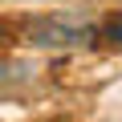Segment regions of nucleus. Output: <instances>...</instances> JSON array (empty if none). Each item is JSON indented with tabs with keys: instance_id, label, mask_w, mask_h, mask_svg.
<instances>
[{
	"instance_id": "nucleus-1",
	"label": "nucleus",
	"mask_w": 122,
	"mask_h": 122,
	"mask_svg": "<svg viewBox=\"0 0 122 122\" xmlns=\"http://www.w3.org/2000/svg\"><path fill=\"white\" fill-rule=\"evenodd\" d=\"M29 41L37 49H73V45H90L94 41V20L90 16H73V12H57V16H41L29 25Z\"/></svg>"
},
{
	"instance_id": "nucleus-2",
	"label": "nucleus",
	"mask_w": 122,
	"mask_h": 122,
	"mask_svg": "<svg viewBox=\"0 0 122 122\" xmlns=\"http://www.w3.org/2000/svg\"><path fill=\"white\" fill-rule=\"evenodd\" d=\"M94 37H102L106 45H122V12H114L110 20L94 25Z\"/></svg>"
},
{
	"instance_id": "nucleus-3",
	"label": "nucleus",
	"mask_w": 122,
	"mask_h": 122,
	"mask_svg": "<svg viewBox=\"0 0 122 122\" xmlns=\"http://www.w3.org/2000/svg\"><path fill=\"white\" fill-rule=\"evenodd\" d=\"M0 45H4V29H0Z\"/></svg>"
}]
</instances>
